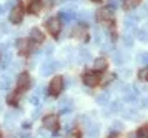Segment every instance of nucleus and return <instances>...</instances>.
<instances>
[{"label":"nucleus","mask_w":148,"mask_h":138,"mask_svg":"<svg viewBox=\"0 0 148 138\" xmlns=\"http://www.w3.org/2000/svg\"><path fill=\"white\" fill-rule=\"evenodd\" d=\"M62 90H63V77L57 75V77H53L52 82H50L48 92L52 93L53 97H57V95H60V93H62Z\"/></svg>","instance_id":"1"},{"label":"nucleus","mask_w":148,"mask_h":138,"mask_svg":"<svg viewBox=\"0 0 148 138\" xmlns=\"http://www.w3.org/2000/svg\"><path fill=\"white\" fill-rule=\"evenodd\" d=\"M47 28H48V32L52 33L53 37H57L58 33H60V28H62V23H60V19H57V17H52V19H48L47 20Z\"/></svg>","instance_id":"2"},{"label":"nucleus","mask_w":148,"mask_h":138,"mask_svg":"<svg viewBox=\"0 0 148 138\" xmlns=\"http://www.w3.org/2000/svg\"><path fill=\"white\" fill-rule=\"evenodd\" d=\"M43 126L47 130H52L53 135H57V130H58V120H57V117L55 115H47L43 118Z\"/></svg>","instance_id":"3"},{"label":"nucleus","mask_w":148,"mask_h":138,"mask_svg":"<svg viewBox=\"0 0 148 138\" xmlns=\"http://www.w3.org/2000/svg\"><path fill=\"white\" fill-rule=\"evenodd\" d=\"M83 82L88 87H95L100 82V75H98V72H87L83 75Z\"/></svg>","instance_id":"4"},{"label":"nucleus","mask_w":148,"mask_h":138,"mask_svg":"<svg viewBox=\"0 0 148 138\" xmlns=\"http://www.w3.org/2000/svg\"><path fill=\"white\" fill-rule=\"evenodd\" d=\"M23 19V10H22L20 5H17L15 8H12V12H10V22L14 23V25H18Z\"/></svg>","instance_id":"5"},{"label":"nucleus","mask_w":148,"mask_h":138,"mask_svg":"<svg viewBox=\"0 0 148 138\" xmlns=\"http://www.w3.org/2000/svg\"><path fill=\"white\" fill-rule=\"evenodd\" d=\"M28 42L30 43H40V42H43V33H42L40 28H32L30 30V35H28Z\"/></svg>","instance_id":"6"},{"label":"nucleus","mask_w":148,"mask_h":138,"mask_svg":"<svg viewBox=\"0 0 148 138\" xmlns=\"http://www.w3.org/2000/svg\"><path fill=\"white\" fill-rule=\"evenodd\" d=\"M112 17H113V10H110V8H100L98 13H97V19L100 20V22H110L112 23Z\"/></svg>","instance_id":"7"},{"label":"nucleus","mask_w":148,"mask_h":138,"mask_svg":"<svg viewBox=\"0 0 148 138\" xmlns=\"http://www.w3.org/2000/svg\"><path fill=\"white\" fill-rule=\"evenodd\" d=\"M60 19L63 20V23H72L75 19H77V13H75V10H72V8H65V10H62L60 13Z\"/></svg>","instance_id":"8"},{"label":"nucleus","mask_w":148,"mask_h":138,"mask_svg":"<svg viewBox=\"0 0 148 138\" xmlns=\"http://www.w3.org/2000/svg\"><path fill=\"white\" fill-rule=\"evenodd\" d=\"M30 83V77H28V73H20L18 75V78H17V90L22 92V90H25Z\"/></svg>","instance_id":"9"},{"label":"nucleus","mask_w":148,"mask_h":138,"mask_svg":"<svg viewBox=\"0 0 148 138\" xmlns=\"http://www.w3.org/2000/svg\"><path fill=\"white\" fill-rule=\"evenodd\" d=\"M125 95H127L128 102L136 103V102H138V97H140V92H138V88H136V87H130L127 92H125Z\"/></svg>","instance_id":"10"},{"label":"nucleus","mask_w":148,"mask_h":138,"mask_svg":"<svg viewBox=\"0 0 148 138\" xmlns=\"http://www.w3.org/2000/svg\"><path fill=\"white\" fill-rule=\"evenodd\" d=\"M60 63L58 62H48V63H43L42 65V73L43 75H50V73H53V68H58Z\"/></svg>","instance_id":"11"},{"label":"nucleus","mask_w":148,"mask_h":138,"mask_svg":"<svg viewBox=\"0 0 148 138\" xmlns=\"http://www.w3.org/2000/svg\"><path fill=\"white\" fill-rule=\"evenodd\" d=\"M107 65H108L107 60L101 58V57H100V58H97V60L93 62V68H95V72H103V70H107Z\"/></svg>","instance_id":"12"},{"label":"nucleus","mask_w":148,"mask_h":138,"mask_svg":"<svg viewBox=\"0 0 148 138\" xmlns=\"http://www.w3.org/2000/svg\"><path fill=\"white\" fill-rule=\"evenodd\" d=\"M78 20H80V23H90L92 20H93V15L90 12H80V15H78Z\"/></svg>","instance_id":"13"},{"label":"nucleus","mask_w":148,"mask_h":138,"mask_svg":"<svg viewBox=\"0 0 148 138\" xmlns=\"http://www.w3.org/2000/svg\"><path fill=\"white\" fill-rule=\"evenodd\" d=\"M40 8H42V0H32L30 5H28V10L32 13H38Z\"/></svg>","instance_id":"14"},{"label":"nucleus","mask_w":148,"mask_h":138,"mask_svg":"<svg viewBox=\"0 0 148 138\" xmlns=\"http://www.w3.org/2000/svg\"><path fill=\"white\" fill-rule=\"evenodd\" d=\"M138 5H140V0H125L123 2V8L125 10H133Z\"/></svg>","instance_id":"15"},{"label":"nucleus","mask_w":148,"mask_h":138,"mask_svg":"<svg viewBox=\"0 0 148 138\" xmlns=\"http://www.w3.org/2000/svg\"><path fill=\"white\" fill-rule=\"evenodd\" d=\"M18 95H20V92H18V90H17V92H14V93H10V95H8L7 97V103L8 105H17V103H18Z\"/></svg>","instance_id":"16"},{"label":"nucleus","mask_w":148,"mask_h":138,"mask_svg":"<svg viewBox=\"0 0 148 138\" xmlns=\"http://www.w3.org/2000/svg\"><path fill=\"white\" fill-rule=\"evenodd\" d=\"M72 108H73V103H72L70 100H63V102L60 103V112H63V113H65V112H70Z\"/></svg>","instance_id":"17"},{"label":"nucleus","mask_w":148,"mask_h":138,"mask_svg":"<svg viewBox=\"0 0 148 138\" xmlns=\"http://www.w3.org/2000/svg\"><path fill=\"white\" fill-rule=\"evenodd\" d=\"M78 60H80V63L82 62H88L90 60V52H88L87 48H82L80 53H78Z\"/></svg>","instance_id":"18"},{"label":"nucleus","mask_w":148,"mask_h":138,"mask_svg":"<svg viewBox=\"0 0 148 138\" xmlns=\"http://www.w3.org/2000/svg\"><path fill=\"white\" fill-rule=\"evenodd\" d=\"M17 45H18V50H20V53H27V52H28V43H27V40H18V42H17Z\"/></svg>","instance_id":"19"},{"label":"nucleus","mask_w":148,"mask_h":138,"mask_svg":"<svg viewBox=\"0 0 148 138\" xmlns=\"http://www.w3.org/2000/svg\"><path fill=\"white\" fill-rule=\"evenodd\" d=\"M97 102H98L100 105H107L108 103V93L105 92V93H101V95H98V97H97Z\"/></svg>","instance_id":"20"},{"label":"nucleus","mask_w":148,"mask_h":138,"mask_svg":"<svg viewBox=\"0 0 148 138\" xmlns=\"http://www.w3.org/2000/svg\"><path fill=\"white\" fill-rule=\"evenodd\" d=\"M87 133L90 137H97V135H98V125H88Z\"/></svg>","instance_id":"21"},{"label":"nucleus","mask_w":148,"mask_h":138,"mask_svg":"<svg viewBox=\"0 0 148 138\" xmlns=\"http://www.w3.org/2000/svg\"><path fill=\"white\" fill-rule=\"evenodd\" d=\"M65 138H80V132H78L77 128H72V130L67 133V137Z\"/></svg>","instance_id":"22"},{"label":"nucleus","mask_w":148,"mask_h":138,"mask_svg":"<svg viewBox=\"0 0 148 138\" xmlns=\"http://www.w3.org/2000/svg\"><path fill=\"white\" fill-rule=\"evenodd\" d=\"M115 57V62H116V63H118V65H120V63H123V62H125V55H123V53H115L113 55Z\"/></svg>","instance_id":"23"},{"label":"nucleus","mask_w":148,"mask_h":138,"mask_svg":"<svg viewBox=\"0 0 148 138\" xmlns=\"http://www.w3.org/2000/svg\"><path fill=\"white\" fill-rule=\"evenodd\" d=\"M138 38H140L141 42H148V32L147 30H140V32H138Z\"/></svg>","instance_id":"24"},{"label":"nucleus","mask_w":148,"mask_h":138,"mask_svg":"<svg viewBox=\"0 0 148 138\" xmlns=\"http://www.w3.org/2000/svg\"><path fill=\"white\" fill-rule=\"evenodd\" d=\"M138 135H140L141 138H148V125L141 126V128H140V132H138Z\"/></svg>","instance_id":"25"},{"label":"nucleus","mask_w":148,"mask_h":138,"mask_svg":"<svg viewBox=\"0 0 148 138\" xmlns=\"http://www.w3.org/2000/svg\"><path fill=\"white\" fill-rule=\"evenodd\" d=\"M138 60H140V63H143V65L148 67V53H143V55H140V57H138Z\"/></svg>","instance_id":"26"},{"label":"nucleus","mask_w":148,"mask_h":138,"mask_svg":"<svg viewBox=\"0 0 148 138\" xmlns=\"http://www.w3.org/2000/svg\"><path fill=\"white\" fill-rule=\"evenodd\" d=\"M83 33H85L83 27H78V28H77V30L73 32V37H78V38H80V35H83Z\"/></svg>","instance_id":"27"},{"label":"nucleus","mask_w":148,"mask_h":138,"mask_svg":"<svg viewBox=\"0 0 148 138\" xmlns=\"http://www.w3.org/2000/svg\"><path fill=\"white\" fill-rule=\"evenodd\" d=\"M138 77H140L141 80H148V68L147 70H141V72L138 73Z\"/></svg>","instance_id":"28"},{"label":"nucleus","mask_w":148,"mask_h":138,"mask_svg":"<svg viewBox=\"0 0 148 138\" xmlns=\"http://www.w3.org/2000/svg\"><path fill=\"white\" fill-rule=\"evenodd\" d=\"M108 3H110V7H112V8H115V7L120 5V0H110Z\"/></svg>","instance_id":"29"},{"label":"nucleus","mask_w":148,"mask_h":138,"mask_svg":"<svg viewBox=\"0 0 148 138\" xmlns=\"http://www.w3.org/2000/svg\"><path fill=\"white\" fill-rule=\"evenodd\" d=\"M125 115H127V118H136V113L135 112H127Z\"/></svg>","instance_id":"30"},{"label":"nucleus","mask_w":148,"mask_h":138,"mask_svg":"<svg viewBox=\"0 0 148 138\" xmlns=\"http://www.w3.org/2000/svg\"><path fill=\"white\" fill-rule=\"evenodd\" d=\"M127 138H136V135H133V133H130V135H128Z\"/></svg>","instance_id":"31"},{"label":"nucleus","mask_w":148,"mask_h":138,"mask_svg":"<svg viewBox=\"0 0 148 138\" xmlns=\"http://www.w3.org/2000/svg\"><path fill=\"white\" fill-rule=\"evenodd\" d=\"M0 13H3V7L0 5Z\"/></svg>","instance_id":"32"},{"label":"nucleus","mask_w":148,"mask_h":138,"mask_svg":"<svg viewBox=\"0 0 148 138\" xmlns=\"http://www.w3.org/2000/svg\"><path fill=\"white\" fill-rule=\"evenodd\" d=\"M92 2H100V0H92Z\"/></svg>","instance_id":"33"},{"label":"nucleus","mask_w":148,"mask_h":138,"mask_svg":"<svg viewBox=\"0 0 148 138\" xmlns=\"http://www.w3.org/2000/svg\"><path fill=\"white\" fill-rule=\"evenodd\" d=\"M0 138H2V133H0Z\"/></svg>","instance_id":"34"}]
</instances>
